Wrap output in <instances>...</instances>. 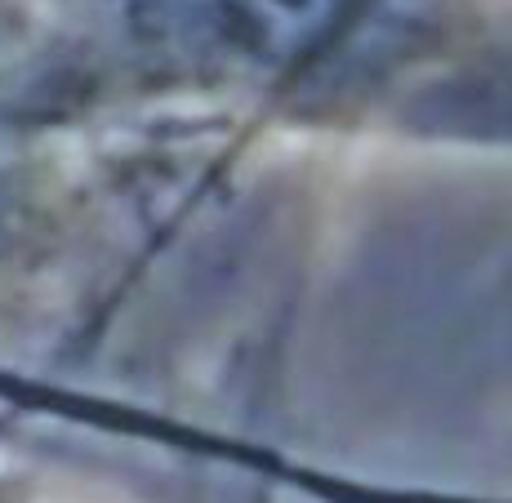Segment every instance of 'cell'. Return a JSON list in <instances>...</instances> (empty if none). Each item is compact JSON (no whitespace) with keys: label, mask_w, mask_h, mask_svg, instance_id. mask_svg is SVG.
<instances>
[{"label":"cell","mask_w":512,"mask_h":503,"mask_svg":"<svg viewBox=\"0 0 512 503\" xmlns=\"http://www.w3.org/2000/svg\"><path fill=\"white\" fill-rule=\"evenodd\" d=\"M45 98H49V90H36L32 72H27L23 63L0 54V130H9V125L23 121V116H32Z\"/></svg>","instance_id":"6da1fadb"}]
</instances>
